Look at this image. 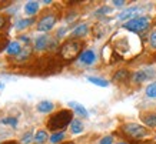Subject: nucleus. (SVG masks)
<instances>
[{"instance_id":"19","label":"nucleus","mask_w":156,"mask_h":144,"mask_svg":"<svg viewBox=\"0 0 156 144\" xmlns=\"http://www.w3.org/2000/svg\"><path fill=\"white\" fill-rule=\"evenodd\" d=\"M87 81L93 83L95 86H99V87H108V86H109L108 80L100 79V77H92V76H89V77H87Z\"/></svg>"},{"instance_id":"3","label":"nucleus","mask_w":156,"mask_h":144,"mask_svg":"<svg viewBox=\"0 0 156 144\" xmlns=\"http://www.w3.org/2000/svg\"><path fill=\"white\" fill-rule=\"evenodd\" d=\"M122 131L125 134L130 137V139H135V140H140V139H145L149 135V131L145 125L142 124H137V123H128L122 127Z\"/></svg>"},{"instance_id":"26","label":"nucleus","mask_w":156,"mask_h":144,"mask_svg":"<svg viewBox=\"0 0 156 144\" xmlns=\"http://www.w3.org/2000/svg\"><path fill=\"white\" fill-rule=\"evenodd\" d=\"M149 43L153 49H156V30L151 33V37H149Z\"/></svg>"},{"instance_id":"18","label":"nucleus","mask_w":156,"mask_h":144,"mask_svg":"<svg viewBox=\"0 0 156 144\" xmlns=\"http://www.w3.org/2000/svg\"><path fill=\"white\" fill-rule=\"evenodd\" d=\"M36 144H43L48 141V131L46 130H37L36 134H34V140H33Z\"/></svg>"},{"instance_id":"9","label":"nucleus","mask_w":156,"mask_h":144,"mask_svg":"<svg viewBox=\"0 0 156 144\" xmlns=\"http://www.w3.org/2000/svg\"><path fill=\"white\" fill-rule=\"evenodd\" d=\"M49 42H50V39L46 36V34H43V36H39L36 40H34V49L39 51L42 50H46L49 46Z\"/></svg>"},{"instance_id":"17","label":"nucleus","mask_w":156,"mask_h":144,"mask_svg":"<svg viewBox=\"0 0 156 144\" xmlns=\"http://www.w3.org/2000/svg\"><path fill=\"white\" fill-rule=\"evenodd\" d=\"M34 23V19H19L14 24V27L17 29V30H24V29H27L29 26H32Z\"/></svg>"},{"instance_id":"14","label":"nucleus","mask_w":156,"mask_h":144,"mask_svg":"<svg viewBox=\"0 0 156 144\" xmlns=\"http://www.w3.org/2000/svg\"><path fill=\"white\" fill-rule=\"evenodd\" d=\"M149 73H151V70H139V71H136V73L133 74V80H135L136 83H143L145 80H147L152 76V74H149Z\"/></svg>"},{"instance_id":"25","label":"nucleus","mask_w":156,"mask_h":144,"mask_svg":"<svg viewBox=\"0 0 156 144\" xmlns=\"http://www.w3.org/2000/svg\"><path fill=\"white\" fill-rule=\"evenodd\" d=\"M99 144H113V137L112 135H105L103 139H100Z\"/></svg>"},{"instance_id":"15","label":"nucleus","mask_w":156,"mask_h":144,"mask_svg":"<svg viewBox=\"0 0 156 144\" xmlns=\"http://www.w3.org/2000/svg\"><path fill=\"white\" fill-rule=\"evenodd\" d=\"M70 131L72 134H80L83 131V123L79 118H73L70 123Z\"/></svg>"},{"instance_id":"27","label":"nucleus","mask_w":156,"mask_h":144,"mask_svg":"<svg viewBox=\"0 0 156 144\" xmlns=\"http://www.w3.org/2000/svg\"><path fill=\"white\" fill-rule=\"evenodd\" d=\"M6 26H7V17L0 14V32H2V30H3Z\"/></svg>"},{"instance_id":"23","label":"nucleus","mask_w":156,"mask_h":144,"mask_svg":"<svg viewBox=\"0 0 156 144\" xmlns=\"http://www.w3.org/2000/svg\"><path fill=\"white\" fill-rule=\"evenodd\" d=\"M32 140H34L33 133H32V131H27V133L22 137V141H20V143L22 144H30L32 143Z\"/></svg>"},{"instance_id":"4","label":"nucleus","mask_w":156,"mask_h":144,"mask_svg":"<svg viewBox=\"0 0 156 144\" xmlns=\"http://www.w3.org/2000/svg\"><path fill=\"white\" fill-rule=\"evenodd\" d=\"M151 24V19L147 16H137L135 19L128 20L126 23L123 24V29H126L129 32L133 33H139V32H145Z\"/></svg>"},{"instance_id":"11","label":"nucleus","mask_w":156,"mask_h":144,"mask_svg":"<svg viewBox=\"0 0 156 144\" xmlns=\"http://www.w3.org/2000/svg\"><path fill=\"white\" fill-rule=\"evenodd\" d=\"M69 107L70 108H73V111L76 113V114H79L80 117H87L89 116V113H87V110H86V107L85 106H82L80 103H77V101H69Z\"/></svg>"},{"instance_id":"30","label":"nucleus","mask_w":156,"mask_h":144,"mask_svg":"<svg viewBox=\"0 0 156 144\" xmlns=\"http://www.w3.org/2000/svg\"><path fill=\"white\" fill-rule=\"evenodd\" d=\"M0 144H22V143H19V141H14V140H9V141H3V143H0Z\"/></svg>"},{"instance_id":"6","label":"nucleus","mask_w":156,"mask_h":144,"mask_svg":"<svg viewBox=\"0 0 156 144\" xmlns=\"http://www.w3.org/2000/svg\"><path fill=\"white\" fill-rule=\"evenodd\" d=\"M142 12V7H139V6H133V7H129V9L123 10L122 13L118 16L119 20H130V17L132 19H135V17H137V14Z\"/></svg>"},{"instance_id":"13","label":"nucleus","mask_w":156,"mask_h":144,"mask_svg":"<svg viewBox=\"0 0 156 144\" xmlns=\"http://www.w3.org/2000/svg\"><path fill=\"white\" fill-rule=\"evenodd\" d=\"M87 32H89V26L83 23V24H79L76 29L72 30V36L73 37H83V36L87 34Z\"/></svg>"},{"instance_id":"2","label":"nucleus","mask_w":156,"mask_h":144,"mask_svg":"<svg viewBox=\"0 0 156 144\" xmlns=\"http://www.w3.org/2000/svg\"><path fill=\"white\" fill-rule=\"evenodd\" d=\"M80 47H82V44L79 42H76V40H67L60 47V57L65 61L75 60L76 57L79 56V53H80Z\"/></svg>"},{"instance_id":"24","label":"nucleus","mask_w":156,"mask_h":144,"mask_svg":"<svg viewBox=\"0 0 156 144\" xmlns=\"http://www.w3.org/2000/svg\"><path fill=\"white\" fill-rule=\"evenodd\" d=\"M128 77H129L128 70H119L118 73L115 74V80H123V79H128Z\"/></svg>"},{"instance_id":"12","label":"nucleus","mask_w":156,"mask_h":144,"mask_svg":"<svg viewBox=\"0 0 156 144\" xmlns=\"http://www.w3.org/2000/svg\"><path fill=\"white\" fill-rule=\"evenodd\" d=\"M39 12V2H34V0H30V2H26L24 3V13L29 14V16H33Z\"/></svg>"},{"instance_id":"22","label":"nucleus","mask_w":156,"mask_h":144,"mask_svg":"<svg viewBox=\"0 0 156 144\" xmlns=\"http://www.w3.org/2000/svg\"><path fill=\"white\" fill-rule=\"evenodd\" d=\"M65 139V133H55V134L50 137V143L52 144H59L62 141V140Z\"/></svg>"},{"instance_id":"21","label":"nucleus","mask_w":156,"mask_h":144,"mask_svg":"<svg viewBox=\"0 0 156 144\" xmlns=\"http://www.w3.org/2000/svg\"><path fill=\"white\" fill-rule=\"evenodd\" d=\"M0 123H2V124L12 125V127H16V125H17V118H16V117H6V118H2Z\"/></svg>"},{"instance_id":"32","label":"nucleus","mask_w":156,"mask_h":144,"mask_svg":"<svg viewBox=\"0 0 156 144\" xmlns=\"http://www.w3.org/2000/svg\"><path fill=\"white\" fill-rule=\"evenodd\" d=\"M116 144H125V143H116Z\"/></svg>"},{"instance_id":"8","label":"nucleus","mask_w":156,"mask_h":144,"mask_svg":"<svg viewBox=\"0 0 156 144\" xmlns=\"http://www.w3.org/2000/svg\"><path fill=\"white\" fill-rule=\"evenodd\" d=\"M53 108H55V104L52 101H49V100H43V101L37 103V106H36V110L39 113H42V114H48V113H52Z\"/></svg>"},{"instance_id":"29","label":"nucleus","mask_w":156,"mask_h":144,"mask_svg":"<svg viewBox=\"0 0 156 144\" xmlns=\"http://www.w3.org/2000/svg\"><path fill=\"white\" fill-rule=\"evenodd\" d=\"M113 5L116 6V7H122V6L125 5V2H123V0H113Z\"/></svg>"},{"instance_id":"1","label":"nucleus","mask_w":156,"mask_h":144,"mask_svg":"<svg viewBox=\"0 0 156 144\" xmlns=\"http://www.w3.org/2000/svg\"><path fill=\"white\" fill-rule=\"evenodd\" d=\"M72 120H73L72 110H60V111L55 113V114L48 120V129L50 131L60 133V130L66 129L67 125L70 124Z\"/></svg>"},{"instance_id":"10","label":"nucleus","mask_w":156,"mask_h":144,"mask_svg":"<svg viewBox=\"0 0 156 144\" xmlns=\"http://www.w3.org/2000/svg\"><path fill=\"white\" fill-rule=\"evenodd\" d=\"M22 51L23 50H22V46H20L19 42H10L6 47V53L9 56H19Z\"/></svg>"},{"instance_id":"7","label":"nucleus","mask_w":156,"mask_h":144,"mask_svg":"<svg viewBox=\"0 0 156 144\" xmlns=\"http://www.w3.org/2000/svg\"><path fill=\"white\" fill-rule=\"evenodd\" d=\"M79 61L85 66H92L96 61V53L93 50H85L80 53L79 56Z\"/></svg>"},{"instance_id":"16","label":"nucleus","mask_w":156,"mask_h":144,"mask_svg":"<svg viewBox=\"0 0 156 144\" xmlns=\"http://www.w3.org/2000/svg\"><path fill=\"white\" fill-rule=\"evenodd\" d=\"M142 121L147 127H156V114L153 113H149V114H142Z\"/></svg>"},{"instance_id":"5","label":"nucleus","mask_w":156,"mask_h":144,"mask_svg":"<svg viewBox=\"0 0 156 144\" xmlns=\"http://www.w3.org/2000/svg\"><path fill=\"white\" fill-rule=\"evenodd\" d=\"M56 14L55 13H48L44 14V16H42L40 17V20H39L37 23V30L39 32H49V30H52L53 26L56 24Z\"/></svg>"},{"instance_id":"31","label":"nucleus","mask_w":156,"mask_h":144,"mask_svg":"<svg viewBox=\"0 0 156 144\" xmlns=\"http://www.w3.org/2000/svg\"><path fill=\"white\" fill-rule=\"evenodd\" d=\"M0 88H3V83H0Z\"/></svg>"},{"instance_id":"20","label":"nucleus","mask_w":156,"mask_h":144,"mask_svg":"<svg viewBox=\"0 0 156 144\" xmlns=\"http://www.w3.org/2000/svg\"><path fill=\"white\" fill-rule=\"evenodd\" d=\"M145 94H146V97H149V98H156V81H152V83L147 86L146 90H145Z\"/></svg>"},{"instance_id":"28","label":"nucleus","mask_w":156,"mask_h":144,"mask_svg":"<svg viewBox=\"0 0 156 144\" xmlns=\"http://www.w3.org/2000/svg\"><path fill=\"white\" fill-rule=\"evenodd\" d=\"M109 12H112V9H110V7H102V9H99L98 12H95V16H100V14L109 13Z\"/></svg>"}]
</instances>
